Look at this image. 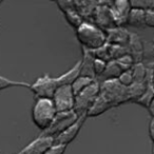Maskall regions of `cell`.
<instances>
[{"instance_id":"6da1fadb","label":"cell","mask_w":154,"mask_h":154,"mask_svg":"<svg viewBox=\"0 0 154 154\" xmlns=\"http://www.w3.org/2000/svg\"><path fill=\"white\" fill-rule=\"evenodd\" d=\"M76 37L84 49L92 52L107 43V32L90 21L82 22L76 30Z\"/></svg>"},{"instance_id":"7a4b0ae2","label":"cell","mask_w":154,"mask_h":154,"mask_svg":"<svg viewBox=\"0 0 154 154\" xmlns=\"http://www.w3.org/2000/svg\"><path fill=\"white\" fill-rule=\"evenodd\" d=\"M98 97L110 109L131 101L128 88L122 86L117 79L101 82Z\"/></svg>"},{"instance_id":"3957f363","label":"cell","mask_w":154,"mask_h":154,"mask_svg":"<svg viewBox=\"0 0 154 154\" xmlns=\"http://www.w3.org/2000/svg\"><path fill=\"white\" fill-rule=\"evenodd\" d=\"M57 111L52 99L36 98L32 108V120L34 125L42 132L52 125Z\"/></svg>"},{"instance_id":"277c9868","label":"cell","mask_w":154,"mask_h":154,"mask_svg":"<svg viewBox=\"0 0 154 154\" xmlns=\"http://www.w3.org/2000/svg\"><path fill=\"white\" fill-rule=\"evenodd\" d=\"M100 91V82L95 80L91 86H89L86 90L80 92L75 97V107L74 112L78 116L87 115L89 110L92 108L93 103L97 99Z\"/></svg>"},{"instance_id":"5b68a950","label":"cell","mask_w":154,"mask_h":154,"mask_svg":"<svg viewBox=\"0 0 154 154\" xmlns=\"http://www.w3.org/2000/svg\"><path fill=\"white\" fill-rule=\"evenodd\" d=\"M79 116L77 115L74 111L63 112V113H57L55 116V119L53 120L52 125L40 133L41 136H49L52 138H55L59 134H61L63 131H66L69 127L77 122Z\"/></svg>"},{"instance_id":"8992f818","label":"cell","mask_w":154,"mask_h":154,"mask_svg":"<svg viewBox=\"0 0 154 154\" xmlns=\"http://www.w3.org/2000/svg\"><path fill=\"white\" fill-rule=\"evenodd\" d=\"M59 85L57 82V77H52L49 74H45L31 84L30 90L34 93L36 98L52 99Z\"/></svg>"},{"instance_id":"52a82bcc","label":"cell","mask_w":154,"mask_h":154,"mask_svg":"<svg viewBox=\"0 0 154 154\" xmlns=\"http://www.w3.org/2000/svg\"><path fill=\"white\" fill-rule=\"evenodd\" d=\"M75 97L76 96L73 92L71 85L58 87L52 97V100H53L57 113L74 111Z\"/></svg>"},{"instance_id":"ba28073f","label":"cell","mask_w":154,"mask_h":154,"mask_svg":"<svg viewBox=\"0 0 154 154\" xmlns=\"http://www.w3.org/2000/svg\"><path fill=\"white\" fill-rule=\"evenodd\" d=\"M111 2H97V5L93 12L92 20L93 23L96 24L103 31H109L114 28H117V24L113 17V14L110 9Z\"/></svg>"},{"instance_id":"9c48e42d","label":"cell","mask_w":154,"mask_h":154,"mask_svg":"<svg viewBox=\"0 0 154 154\" xmlns=\"http://www.w3.org/2000/svg\"><path fill=\"white\" fill-rule=\"evenodd\" d=\"M88 116L87 115H82L79 116V118L77 119V122L75 124H73L71 127H69L66 131L59 134L57 137L54 138V145H60V146H68L69 143H71L76 136L78 135V133L80 132L82 126L86 122Z\"/></svg>"},{"instance_id":"30bf717a","label":"cell","mask_w":154,"mask_h":154,"mask_svg":"<svg viewBox=\"0 0 154 154\" xmlns=\"http://www.w3.org/2000/svg\"><path fill=\"white\" fill-rule=\"evenodd\" d=\"M54 145V138L39 135L18 154H45Z\"/></svg>"},{"instance_id":"8fae6325","label":"cell","mask_w":154,"mask_h":154,"mask_svg":"<svg viewBox=\"0 0 154 154\" xmlns=\"http://www.w3.org/2000/svg\"><path fill=\"white\" fill-rule=\"evenodd\" d=\"M110 9L117 26H124L127 24V19L132 10L130 1H111Z\"/></svg>"},{"instance_id":"7c38bea8","label":"cell","mask_w":154,"mask_h":154,"mask_svg":"<svg viewBox=\"0 0 154 154\" xmlns=\"http://www.w3.org/2000/svg\"><path fill=\"white\" fill-rule=\"evenodd\" d=\"M129 39H130V32H128L124 26H117L107 31V43L109 45L127 48Z\"/></svg>"},{"instance_id":"4fadbf2b","label":"cell","mask_w":154,"mask_h":154,"mask_svg":"<svg viewBox=\"0 0 154 154\" xmlns=\"http://www.w3.org/2000/svg\"><path fill=\"white\" fill-rule=\"evenodd\" d=\"M128 50L129 54H131L134 59L135 63L137 62H143L141 58H143V53L145 47H143V42L141 38L135 33H130V39H129L128 43Z\"/></svg>"},{"instance_id":"5bb4252c","label":"cell","mask_w":154,"mask_h":154,"mask_svg":"<svg viewBox=\"0 0 154 154\" xmlns=\"http://www.w3.org/2000/svg\"><path fill=\"white\" fill-rule=\"evenodd\" d=\"M95 56L92 51H89L82 48V71H80V76H86L91 77L96 79L95 76L94 69H93V64H94Z\"/></svg>"},{"instance_id":"9a60e30c","label":"cell","mask_w":154,"mask_h":154,"mask_svg":"<svg viewBox=\"0 0 154 154\" xmlns=\"http://www.w3.org/2000/svg\"><path fill=\"white\" fill-rule=\"evenodd\" d=\"M80 71H82V59L78 60L69 71L57 77L59 87L64 85H72L77 77L80 76Z\"/></svg>"},{"instance_id":"2e32d148","label":"cell","mask_w":154,"mask_h":154,"mask_svg":"<svg viewBox=\"0 0 154 154\" xmlns=\"http://www.w3.org/2000/svg\"><path fill=\"white\" fill-rule=\"evenodd\" d=\"M146 11L139 9H132L127 19V24L135 28H143L146 26L145 23Z\"/></svg>"},{"instance_id":"e0dca14e","label":"cell","mask_w":154,"mask_h":154,"mask_svg":"<svg viewBox=\"0 0 154 154\" xmlns=\"http://www.w3.org/2000/svg\"><path fill=\"white\" fill-rule=\"evenodd\" d=\"M122 73V69L119 68V66H118L117 62H116V61L108 62L107 68H106L103 74L99 77V79H100V82H106V80H115V79H117Z\"/></svg>"},{"instance_id":"ac0fdd59","label":"cell","mask_w":154,"mask_h":154,"mask_svg":"<svg viewBox=\"0 0 154 154\" xmlns=\"http://www.w3.org/2000/svg\"><path fill=\"white\" fill-rule=\"evenodd\" d=\"M96 79L94 78H91V77H86V76H78L76 79L74 80L71 87H72V90L74 92L75 96L78 95L80 92H82L84 90H86L89 86L93 84Z\"/></svg>"},{"instance_id":"d6986e66","label":"cell","mask_w":154,"mask_h":154,"mask_svg":"<svg viewBox=\"0 0 154 154\" xmlns=\"http://www.w3.org/2000/svg\"><path fill=\"white\" fill-rule=\"evenodd\" d=\"M64 14V18L68 21V23L70 24L72 28H74L75 30L79 28L82 26V23L84 22V19L82 17L77 13V11L75 10V8H72V9H68L62 11Z\"/></svg>"},{"instance_id":"ffe728a7","label":"cell","mask_w":154,"mask_h":154,"mask_svg":"<svg viewBox=\"0 0 154 154\" xmlns=\"http://www.w3.org/2000/svg\"><path fill=\"white\" fill-rule=\"evenodd\" d=\"M153 100H154V89L151 85H148L147 88H146V91L143 92V94L135 101V103H137V105L141 106V107L149 110V108L151 107Z\"/></svg>"},{"instance_id":"44dd1931","label":"cell","mask_w":154,"mask_h":154,"mask_svg":"<svg viewBox=\"0 0 154 154\" xmlns=\"http://www.w3.org/2000/svg\"><path fill=\"white\" fill-rule=\"evenodd\" d=\"M149 84H143V82H134L133 85H131L128 88L129 96H130L131 103H135L141 95L143 94V92L146 91V88Z\"/></svg>"},{"instance_id":"7402d4cb","label":"cell","mask_w":154,"mask_h":154,"mask_svg":"<svg viewBox=\"0 0 154 154\" xmlns=\"http://www.w3.org/2000/svg\"><path fill=\"white\" fill-rule=\"evenodd\" d=\"M14 87H21V88L30 89L31 84L26 82H16L5 76H0V91L5 90L8 88H14Z\"/></svg>"},{"instance_id":"603a6c76","label":"cell","mask_w":154,"mask_h":154,"mask_svg":"<svg viewBox=\"0 0 154 154\" xmlns=\"http://www.w3.org/2000/svg\"><path fill=\"white\" fill-rule=\"evenodd\" d=\"M116 62L118 63V66L122 69V72L131 70L132 66H134V63H135L134 59H133L131 54H126V55H124L122 57H120L119 59L116 60Z\"/></svg>"},{"instance_id":"cb8c5ba5","label":"cell","mask_w":154,"mask_h":154,"mask_svg":"<svg viewBox=\"0 0 154 154\" xmlns=\"http://www.w3.org/2000/svg\"><path fill=\"white\" fill-rule=\"evenodd\" d=\"M117 80L122 86L126 87V88H129L131 85L134 84V78H133V75H132L131 70L122 72V74L119 75V77L117 78Z\"/></svg>"},{"instance_id":"d4e9b609","label":"cell","mask_w":154,"mask_h":154,"mask_svg":"<svg viewBox=\"0 0 154 154\" xmlns=\"http://www.w3.org/2000/svg\"><path fill=\"white\" fill-rule=\"evenodd\" d=\"M107 64H108V62L103 61V60H101V59H98V58H95L93 69H94V73H95L96 78H99V77L103 74L106 68H107Z\"/></svg>"},{"instance_id":"484cf974","label":"cell","mask_w":154,"mask_h":154,"mask_svg":"<svg viewBox=\"0 0 154 154\" xmlns=\"http://www.w3.org/2000/svg\"><path fill=\"white\" fill-rule=\"evenodd\" d=\"M66 149V146L53 145V147H52L45 154H63Z\"/></svg>"},{"instance_id":"4316f807","label":"cell","mask_w":154,"mask_h":154,"mask_svg":"<svg viewBox=\"0 0 154 154\" xmlns=\"http://www.w3.org/2000/svg\"><path fill=\"white\" fill-rule=\"evenodd\" d=\"M145 23H146V26L154 28V12H150V11L146 12Z\"/></svg>"},{"instance_id":"83f0119b","label":"cell","mask_w":154,"mask_h":154,"mask_svg":"<svg viewBox=\"0 0 154 154\" xmlns=\"http://www.w3.org/2000/svg\"><path fill=\"white\" fill-rule=\"evenodd\" d=\"M149 136L152 143H154V117H152L149 122Z\"/></svg>"},{"instance_id":"f1b7e54d","label":"cell","mask_w":154,"mask_h":154,"mask_svg":"<svg viewBox=\"0 0 154 154\" xmlns=\"http://www.w3.org/2000/svg\"><path fill=\"white\" fill-rule=\"evenodd\" d=\"M150 69H151V76H150V85L153 87L154 89V63L149 64Z\"/></svg>"},{"instance_id":"f546056e","label":"cell","mask_w":154,"mask_h":154,"mask_svg":"<svg viewBox=\"0 0 154 154\" xmlns=\"http://www.w3.org/2000/svg\"><path fill=\"white\" fill-rule=\"evenodd\" d=\"M149 112H150V114H151L152 117H154V100H153V103H152L151 107L149 108Z\"/></svg>"},{"instance_id":"4dcf8cb0","label":"cell","mask_w":154,"mask_h":154,"mask_svg":"<svg viewBox=\"0 0 154 154\" xmlns=\"http://www.w3.org/2000/svg\"><path fill=\"white\" fill-rule=\"evenodd\" d=\"M152 154H154V143H153V147H152Z\"/></svg>"},{"instance_id":"1f68e13d","label":"cell","mask_w":154,"mask_h":154,"mask_svg":"<svg viewBox=\"0 0 154 154\" xmlns=\"http://www.w3.org/2000/svg\"><path fill=\"white\" fill-rule=\"evenodd\" d=\"M152 43L154 45V34H153V37H152Z\"/></svg>"}]
</instances>
